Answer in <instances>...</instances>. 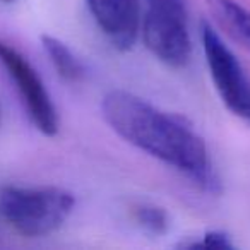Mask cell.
<instances>
[{"label":"cell","instance_id":"9c48e42d","mask_svg":"<svg viewBox=\"0 0 250 250\" xmlns=\"http://www.w3.org/2000/svg\"><path fill=\"white\" fill-rule=\"evenodd\" d=\"M136 223L154 236H161L170 229V216L163 208L154 204H139L132 209Z\"/></svg>","mask_w":250,"mask_h":250},{"label":"cell","instance_id":"30bf717a","mask_svg":"<svg viewBox=\"0 0 250 250\" xmlns=\"http://www.w3.org/2000/svg\"><path fill=\"white\" fill-rule=\"evenodd\" d=\"M192 247H206V249H219V250H231L235 249L229 236L223 231H206L202 235L201 242H195Z\"/></svg>","mask_w":250,"mask_h":250},{"label":"cell","instance_id":"277c9868","mask_svg":"<svg viewBox=\"0 0 250 250\" xmlns=\"http://www.w3.org/2000/svg\"><path fill=\"white\" fill-rule=\"evenodd\" d=\"M201 42L212 84L223 104L250 124V77L245 69L208 21L201 22Z\"/></svg>","mask_w":250,"mask_h":250},{"label":"cell","instance_id":"8992f818","mask_svg":"<svg viewBox=\"0 0 250 250\" xmlns=\"http://www.w3.org/2000/svg\"><path fill=\"white\" fill-rule=\"evenodd\" d=\"M94 22L118 52L134 48L141 35V0H86Z\"/></svg>","mask_w":250,"mask_h":250},{"label":"cell","instance_id":"7a4b0ae2","mask_svg":"<svg viewBox=\"0 0 250 250\" xmlns=\"http://www.w3.org/2000/svg\"><path fill=\"white\" fill-rule=\"evenodd\" d=\"M76 208L72 192L52 185L0 187V216L28 238L48 236L60 229Z\"/></svg>","mask_w":250,"mask_h":250},{"label":"cell","instance_id":"8fae6325","mask_svg":"<svg viewBox=\"0 0 250 250\" xmlns=\"http://www.w3.org/2000/svg\"><path fill=\"white\" fill-rule=\"evenodd\" d=\"M0 2H5V4H11V2H14V0H0Z\"/></svg>","mask_w":250,"mask_h":250},{"label":"cell","instance_id":"6da1fadb","mask_svg":"<svg viewBox=\"0 0 250 250\" xmlns=\"http://www.w3.org/2000/svg\"><path fill=\"white\" fill-rule=\"evenodd\" d=\"M101 115L117 136L184 173L201 190L221 192L208 146L185 118L125 89H111L104 94Z\"/></svg>","mask_w":250,"mask_h":250},{"label":"cell","instance_id":"52a82bcc","mask_svg":"<svg viewBox=\"0 0 250 250\" xmlns=\"http://www.w3.org/2000/svg\"><path fill=\"white\" fill-rule=\"evenodd\" d=\"M209 11L236 43L250 52V11L236 0H208Z\"/></svg>","mask_w":250,"mask_h":250},{"label":"cell","instance_id":"ba28073f","mask_svg":"<svg viewBox=\"0 0 250 250\" xmlns=\"http://www.w3.org/2000/svg\"><path fill=\"white\" fill-rule=\"evenodd\" d=\"M42 45L45 53L48 55L53 69L57 70L60 77L67 83H79L86 77V67L77 59V55L55 36L43 35Z\"/></svg>","mask_w":250,"mask_h":250},{"label":"cell","instance_id":"5b68a950","mask_svg":"<svg viewBox=\"0 0 250 250\" xmlns=\"http://www.w3.org/2000/svg\"><path fill=\"white\" fill-rule=\"evenodd\" d=\"M0 63L7 70V76L14 81L33 125L43 136H57L60 127L59 111L35 67L19 50L4 40H0Z\"/></svg>","mask_w":250,"mask_h":250},{"label":"cell","instance_id":"3957f363","mask_svg":"<svg viewBox=\"0 0 250 250\" xmlns=\"http://www.w3.org/2000/svg\"><path fill=\"white\" fill-rule=\"evenodd\" d=\"M141 24L146 48L168 67H185L192 57V36L185 0H146Z\"/></svg>","mask_w":250,"mask_h":250}]
</instances>
